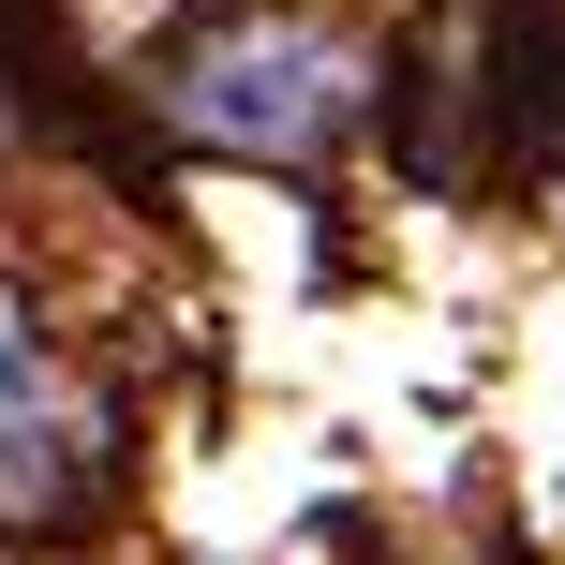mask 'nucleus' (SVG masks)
Returning <instances> with one entry per match:
<instances>
[{"mask_svg": "<svg viewBox=\"0 0 565 565\" xmlns=\"http://www.w3.org/2000/svg\"><path fill=\"white\" fill-rule=\"evenodd\" d=\"M179 119L209 149H254V164H328L358 135V45H328L312 15H224L179 45Z\"/></svg>", "mask_w": 565, "mask_h": 565, "instance_id": "f257e3e1", "label": "nucleus"}, {"mask_svg": "<svg viewBox=\"0 0 565 565\" xmlns=\"http://www.w3.org/2000/svg\"><path fill=\"white\" fill-rule=\"evenodd\" d=\"M89 402H75V372L45 358V342H0V521H60L89 491Z\"/></svg>", "mask_w": 565, "mask_h": 565, "instance_id": "f03ea898", "label": "nucleus"}]
</instances>
